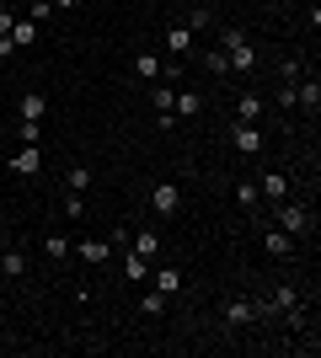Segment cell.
I'll return each instance as SVG.
<instances>
[{
  "mask_svg": "<svg viewBox=\"0 0 321 358\" xmlns=\"http://www.w3.org/2000/svg\"><path fill=\"white\" fill-rule=\"evenodd\" d=\"M294 107H306L311 118H316V107H321V80L316 75H300V80H294Z\"/></svg>",
  "mask_w": 321,
  "mask_h": 358,
  "instance_id": "obj_7",
  "label": "cell"
},
{
  "mask_svg": "<svg viewBox=\"0 0 321 358\" xmlns=\"http://www.w3.org/2000/svg\"><path fill=\"white\" fill-rule=\"evenodd\" d=\"M183 27H187V32H209V27H214V11H209V6H193V16H187Z\"/></svg>",
  "mask_w": 321,
  "mask_h": 358,
  "instance_id": "obj_25",
  "label": "cell"
},
{
  "mask_svg": "<svg viewBox=\"0 0 321 358\" xmlns=\"http://www.w3.org/2000/svg\"><path fill=\"white\" fill-rule=\"evenodd\" d=\"M199 113H204V96H199L193 86L171 96V118H199Z\"/></svg>",
  "mask_w": 321,
  "mask_h": 358,
  "instance_id": "obj_11",
  "label": "cell"
},
{
  "mask_svg": "<svg viewBox=\"0 0 321 358\" xmlns=\"http://www.w3.org/2000/svg\"><path fill=\"white\" fill-rule=\"evenodd\" d=\"M199 64H204L209 75H230V64H225V48H204V54H199Z\"/></svg>",
  "mask_w": 321,
  "mask_h": 358,
  "instance_id": "obj_20",
  "label": "cell"
},
{
  "mask_svg": "<svg viewBox=\"0 0 321 358\" xmlns=\"http://www.w3.org/2000/svg\"><path fill=\"white\" fill-rule=\"evenodd\" d=\"M11 6H27V0H11Z\"/></svg>",
  "mask_w": 321,
  "mask_h": 358,
  "instance_id": "obj_37",
  "label": "cell"
},
{
  "mask_svg": "<svg viewBox=\"0 0 321 358\" xmlns=\"http://www.w3.org/2000/svg\"><path fill=\"white\" fill-rule=\"evenodd\" d=\"M171 96H177V91H171V86H155V91H150L155 113H171Z\"/></svg>",
  "mask_w": 321,
  "mask_h": 358,
  "instance_id": "obj_30",
  "label": "cell"
},
{
  "mask_svg": "<svg viewBox=\"0 0 321 358\" xmlns=\"http://www.w3.org/2000/svg\"><path fill=\"white\" fill-rule=\"evenodd\" d=\"M225 64H230V75H252L257 70V48L246 43V38H236V43L225 48Z\"/></svg>",
  "mask_w": 321,
  "mask_h": 358,
  "instance_id": "obj_4",
  "label": "cell"
},
{
  "mask_svg": "<svg viewBox=\"0 0 321 358\" xmlns=\"http://www.w3.org/2000/svg\"><path fill=\"white\" fill-rule=\"evenodd\" d=\"M150 209L171 220V214L183 209V187H177V182H155V187H150Z\"/></svg>",
  "mask_w": 321,
  "mask_h": 358,
  "instance_id": "obj_3",
  "label": "cell"
},
{
  "mask_svg": "<svg viewBox=\"0 0 321 358\" xmlns=\"http://www.w3.org/2000/svg\"><path fill=\"white\" fill-rule=\"evenodd\" d=\"M193 38H199V32H187V27H166V38H161V48H166L171 59L183 64V59H193V54H199V43H193Z\"/></svg>",
  "mask_w": 321,
  "mask_h": 358,
  "instance_id": "obj_2",
  "label": "cell"
},
{
  "mask_svg": "<svg viewBox=\"0 0 321 358\" xmlns=\"http://www.w3.org/2000/svg\"><path fill=\"white\" fill-rule=\"evenodd\" d=\"M166 305H171V294H161V289H150V294H139V310H145V315H161Z\"/></svg>",
  "mask_w": 321,
  "mask_h": 358,
  "instance_id": "obj_24",
  "label": "cell"
},
{
  "mask_svg": "<svg viewBox=\"0 0 321 358\" xmlns=\"http://www.w3.org/2000/svg\"><path fill=\"white\" fill-rule=\"evenodd\" d=\"M155 289H161V294H177V289H183V268H161L155 273Z\"/></svg>",
  "mask_w": 321,
  "mask_h": 358,
  "instance_id": "obj_22",
  "label": "cell"
},
{
  "mask_svg": "<svg viewBox=\"0 0 321 358\" xmlns=\"http://www.w3.org/2000/svg\"><path fill=\"white\" fill-rule=\"evenodd\" d=\"M236 203H241V209L252 214L257 224H268V209H262V193H257V182H252V177L236 182Z\"/></svg>",
  "mask_w": 321,
  "mask_h": 358,
  "instance_id": "obj_5",
  "label": "cell"
},
{
  "mask_svg": "<svg viewBox=\"0 0 321 358\" xmlns=\"http://www.w3.org/2000/svg\"><path fill=\"white\" fill-rule=\"evenodd\" d=\"M64 187H70V193H86V187H92V171H86V166H70V171H64Z\"/></svg>",
  "mask_w": 321,
  "mask_h": 358,
  "instance_id": "obj_26",
  "label": "cell"
},
{
  "mask_svg": "<svg viewBox=\"0 0 321 358\" xmlns=\"http://www.w3.org/2000/svg\"><path fill=\"white\" fill-rule=\"evenodd\" d=\"M268 299H273V310L284 315V310H294V305H300V289H294V284H278Z\"/></svg>",
  "mask_w": 321,
  "mask_h": 358,
  "instance_id": "obj_19",
  "label": "cell"
},
{
  "mask_svg": "<svg viewBox=\"0 0 321 358\" xmlns=\"http://www.w3.org/2000/svg\"><path fill=\"white\" fill-rule=\"evenodd\" d=\"M43 113H48V96L43 91H27L22 96V123H43Z\"/></svg>",
  "mask_w": 321,
  "mask_h": 358,
  "instance_id": "obj_15",
  "label": "cell"
},
{
  "mask_svg": "<svg viewBox=\"0 0 321 358\" xmlns=\"http://www.w3.org/2000/svg\"><path fill=\"white\" fill-rule=\"evenodd\" d=\"M123 273H129V284H145V278H150V262H145V257H123Z\"/></svg>",
  "mask_w": 321,
  "mask_h": 358,
  "instance_id": "obj_21",
  "label": "cell"
},
{
  "mask_svg": "<svg viewBox=\"0 0 321 358\" xmlns=\"http://www.w3.org/2000/svg\"><path fill=\"white\" fill-rule=\"evenodd\" d=\"M134 75H139V80H161V75H166V59H161V54H139Z\"/></svg>",
  "mask_w": 321,
  "mask_h": 358,
  "instance_id": "obj_17",
  "label": "cell"
},
{
  "mask_svg": "<svg viewBox=\"0 0 321 358\" xmlns=\"http://www.w3.org/2000/svg\"><path fill=\"white\" fill-rule=\"evenodd\" d=\"M11 27H16V16H11V6H0V38H11Z\"/></svg>",
  "mask_w": 321,
  "mask_h": 358,
  "instance_id": "obj_34",
  "label": "cell"
},
{
  "mask_svg": "<svg viewBox=\"0 0 321 358\" xmlns=\"http://www.w3.org/2000/svg\"><path fill=\"white\" fill-rule=\"evenodd\" d=\"M0 273H6V278H22V273H27V257L16 252V246H6V252H0Z\"/></svg>",
  "mask_w": 321,
  "mask_h": 358,
  "instance_id": "obj_18",
  "label": "cell"
},
{
  "mask_svg": "<svg viewBox=\"0 0 321 358\" xmlns=\"http://www.w3.org/2000/svg\"><path fill=\"white\" fill-rule=\"evenodd\" d=\"M43 252L54 257V262H64V257H76V241H64V236H48V241H43Z\"/></svg>",
  "mask_w": 321,
  "mask_h": 358,
  "instance_id": "obj_23",
  "label": "cell"
},
{
  "mask_svg": "<svg viewBox=\"0 0 321 358\" xmlns=\"http://www.w3.org/2000/svg\"><path fill=\"white\" fill-rule=\"evenodd\" d=\"M262 246H268V257H290L294 252V236H290V230H278V224L268 220V224H262Z\"/></svg>",
  "mask_w": 321,
  "mask_h": 358,
  "instance_id": "obj_9",
  "label": "cell"
},
{
  "mask_svg": "<svg viewBox=\"0 0 321 358\" xmlns=\"http://www.w3.org/2000/svg\"><path fill=\"white\" fill-rule=\"evenodd\" d=\"M129 252H134V257H145V262H150V257L161 252V236H155V230H139V236H129Z\"/></svg>",
  "mask_w": 321,
  "mask_h": 358,
  "instance_id": "obj_16",
  "label": "cell"
},
{
  "mask_svg": "<svg viewBox=\"0 0 321 358\" xmlns=\"http://www.w3.org/2000/svg\"><path fill=\"white\" fill-rule=\"evenodd\" d=\"M268 220H273L278 230H290V236H311V230H316V214H311L306 198H284V203H273Z\"/></svg>",
  "mask_w": 321,
  "mask_h": 358,
  "instance_id": "obj_1",
  "label": "cell"
},
{
  "mask_svg": "<svg viewBox=\"0 0 321 358\" xmlns=\"http://www.w3.org/2000/svg\"><path fill=\"white\" fill-rule=\"evenodd\" d=\"M0 252H6V230H0Z\"/></svg>",
  "mask_w": 321,
  "mask_h": 358,
  "instance_id": "obj_36",
  "label": "cell"
},
{
  "mask_svg": "<svg viewBox=\"0 0 321 358\" xmlns=\"http://www.w3.org/2000/svg\"><path fill=\"white\" fill-rule=\"evenodd\" d=\"M27 16L32 22H48V16H54V0H27Z\"/></svg>",
  "mask_w": 321,
  "mask_h": 358,
  "instance_id": "obj_29",
  "label": "cell"
},
{
  "mask_svg": "<svg viewBox=\"0 0 321 358\" xmlns=\"http://www.w3.org/2000/svg\"><path fill=\"white\" fill-rule=\"evenodd\" d=\"M257 193L268 198V209H273V203L290 198V177H284V171H262V177H257Z\"/></svg>",
  "mask_w": 321,
  "mask_h": 358,
  "instance_id": "obj_6",
  "label": "cell"
},
{
  "mask_svg": "<svg viewBox=\"0 0 321 358\" xmlns=\"http://www.w3.org/2000/svg\"><path fill=\"white\" fill-rule=\"evenodd\" d=\"M16 134H22V145H38V139H43V123H22Z\"/></svg>",
  "mask_w": 321,
  "mask_h": 358,
  "instance_id": "obj_31",
  "label": "cell"
},
{
  "mask_svg": "<svg viewBox=\"0 0 321 358\" xmlns=\"http://www.w3.org/2000/svg\"><path fill=\"white\" fill-rule=\"evenodd\" d=\"M273 102H278V107H294V80H284V86L273 91Z\"/></svg>",
  "mask_w": 321,
  "mask_h": 358,
  "instance_id": "obj_33",
  "label": "cell"
},
{
  "mask_svg": "<svg viewBox=\"0 0 321 358\" xmlns=\"http://www.w3.org/2000/svg\"><path fill=\"white\" fill-rule=\"evenodd\" d=\"M11 171H16V177H38V171H43V150H38V145H22L11 155Z\"/></svg>",
  "mask_w": 321,
  "mask_h": 358,
  "instance_id": "obj_8",
  "label": "cell"
},
{
  "mask_svg": "<svg viewBox=\"0 0 321 358\" xmlns=\"http://www.w3.org/2000/svg\"><path fill=\"white\" fill-rule=\"evenodd\" d=\"M300 75H306V70H300V59H284V64H278V80H300Z\"/></svg>",
  "mask_w": 321,
  "mask_h": 358,
  "instance_id": "obj_32",
  "label": "cell"
},
{
  "mask_svg": "<svg viewBox=\"0 0 321 358\" xmlns=\"http://www.w3.org/2000/svg\"><path fill=\"white\" fill-rule=\"evenodd\" d=\"M257 310H252V299H225V327H252Z\"/></svg>",
  "mask_w": 321,
  "mask_h": 358,
  "instance_id": "obj_13",
  "label": "cell"
},
{
  "mask_svg": "<svg viewBox=\"0 0 321 358\" xmlns=\"http://www.w3.org/2000/svg\"><path fill=\"white\" fill-rule=\"evenodd\" d=\"M76 257H80V262H92V268H102L107 257H113V246H107V241H76Z\"/></svg>",
  "mask_w": 321,
  "mask_h": 358,
  "instance_id": "obj_14",
  "label": "cell"
},
{
  "mask_svg": "<svg viewBox=\"0 0 321 358\" xmlns=\"http://www.w3.org/2000/svg\"><path fill=\"white\" fill-rule=\"evenodd\" d=\"M32 38H38V22H32V16H27V22H16V27H11V43H16V48H27Z\"/></svg>",
  "mask_w": 321,
  "mask_h": 358,
  "instance_id": "obj_27",
  "label": "cell"
},
{
  "mask_svg": "<svg viewBox=\"0 0 321 358\" xmlns=\"http://www.w3.org/2000/svg\"><path fill=\"white\" fill-rule=\"evenodd\" d=\"M262 118V91H241L236 96V123H257Z\"/></svg>",
  "mask_w": 321,
  "mask_h": 358,
  "instance_id": "obj_12",
  "label": "cell"
},
{
  "mask_svg": "<svg viewBox=\"0 0 321 358\" xmlns=\"http://www.w3.org/2000/svg\"><path fill=\"white\" fill-rule=\"evenodd\" d=\"M230 145L241 150V155H257L262 150V129L257 123H236V129H230Z\"/></svg>",
  "mask_w": 321,
  "mask_h": 358,
  "instance_id": "obj_10",
  "label": "cell"
},
{
  "mask_svg": "<svg viewBox=\"0 0 321 358\" xmlns=\"http://www.w3.org/2000/svg\"><path fill=\"white\" fill-rule=\"evenodd\" d=\"M86 214V193H64V220H80Z\"/></svg>",
  "mask_w": 321,
  "mask_h": 358,
  "instance_id": "obj_28",
  "label": "cell"
},
{
  "mask_svg": "<svg viewBox=\"0 0 321 358\" xmlns=\"http://www.w3.org/2000/svg\"><path fill=\"white\" fill-rule=\"evenodd\" d=\"M80 0H54V11H76Z\"/></svg>",
  "mask_w": 321,
  "mask_h": 358,
  "instance_id": "obj_35",
  "label": "cell"
}]
</instances>
